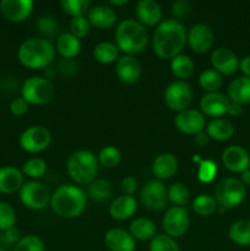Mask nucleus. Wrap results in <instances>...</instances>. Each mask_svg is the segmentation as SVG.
<instances>
[{
	"mask_svg": "<svg viewBox=\"0 0 250 251\" xmlns=\"http://www.w3.org/2000/svg\"><path fill=\"white\" fill-rule=\"evenodd\" d=\"M188 42V32L179 20L162 21L154 29L152 48L161 59H173L181 53Z\"/></svg>",
	"mask_w": 250,
	"mask_h": 251,
	"instance_id": "1",
	"label": "nucleus"
},
{
	"mask_svg": "<svg viewBox=\"0 0 250 251\" xmlns=\"http://www.w3.org/2000/svg\"><path fill=\"white\" fill-rule=\"evenodd\" d=\"M87 203V195L78 186L63 184L58 186L50 198V207L61 218H76L83 213Z\"/></svg>",
	"mask_w": 250,
	"mask_h": 251,
	"instance_id": "2",
	"label": "nucleus"
},
{
	"mask_svg": "<svg viewBox=\"0 0 250 251\" xmlns=\"http://www.w3.org/2000/svg\"><path fill=\"white\" fill-rule=\"evenodd\" d=\"M17 59L27 69L38 70L50 66L55 59V47L43 37H32L20 44Z\"/></svg>",
	"mask_w": 250,
	"mask_h": 251,
	"instance_id": "3",
	"label": "nucleus"
},
{
	"mask_svg": "<svg viewBox=\"0 0 250 251\" xmlns=\"http://www.w3.org/2000/svg\"><path fill=\"white\" fill-rule=\"evenodd\" d=\"M149 44V33L144 25L134 19L120 22L115 29V46L127 55L141 53Z\"/></svg>",
	"mask_w": 250,
	"mask_h": 251,
	"instance_id": "4",
	"label": "nucleus"
},
{
	"mask_svg": "<svg viewBox=\"0 0 250 251\" xmlns=\"http://www.w3.org/2000/svg\"><path fill=\"white\" fill-rule=\"evenodd\" d=\"M100 169L97 157L86 150H78L70 154L66 162V172L69 176L78 185H88L96 180Z\"/></svg>",
	"mask_w": 250,
	"mask_h": 251,
	"instance_id": "5",
	"label": "nucleus"
},
{
	"mask_svg": "<svg viewBox=\"0 0 250 251\" xmlns=\"http://www.w3.org/2000/svg\"><path fill=\"white\" fill-rule=\"evenodd\" d=\"M55 96V87L53 82L47 77L32 76L26 78L22 83L21 97L28 102V104L43 105L50 102Z\"/></svg>",
	"mask_w": 250,
	"mask_h": 251,
	"instance_id": "6",
	"label": "nucleus"
},
{
	"mask_svg": "<svg viewBox=\"0 0 250 251\" xmlns=\"http://www.w3.org/2000/svg\"><path fill=\"white\" fill-rule=\"evenodd\" d=\"M247 189L238 178H225L215 189V200L220 207L234 208L244 201Z\"/></svg>",
	"mask_w": 250,
	"mask_h": 251,
	"instance_id": "7",
	"label": "nucleus"
},
{
	"mask_svg": "<svg viewBox=\"0 0 250 251\" xmlns=\"http://www.w3.org/2000/svg\"><path fill=\"white\" fill-rule=\"evenodd\" d=\"M20 200L27 208L41 211L50 203V193L43 183L38 180H29L22 185L19 191Z\"/></svg>",
	"mask_w": 250,
	"mask_h": 251,
	"instance_id": "8",
	"label": "nucleus"
},
{
	"mask_svg": "<svg viewBox=\"0 0 250 251\" xmlns=\"http://www.w3.org/2000/svg\"><path fill=\"white\" fill-rule=\"evenodd\" d=\"M193 88L186 81L176 80L167 86L164 91V102L173 112H183L193 102Z\"/></svg>",
	"mask_w": 250,
	"mask_h": 251,
	"instance_id": "9",
	"label": "nucleus"
},
{
	"mask_svg": "<svg viewBox=\"0 0 250 251\" xmlns=\"http://www.w3.org/2000/svg\"><path fill=\"white\" fill-rule=\"evenodd\" d=\"M140 200L142 205L152 212H161L168 205L167 188L161 180H149L144 184L140 191Z\"/></svg>",
	"mask_w": 250,
	"mask_h": 251,
	"instance_id": "10",
	"label": "nucleus"
},
{
	"mask_svg": "<svg viewBox=\"0 0 250 251\" xmlns=\"http://www.w3.org/2000/svg\"><path fill=\"white\" fill-rule=\"evenodd\" d=\"M190 226V217L185 207L172 206L166 211L162 220L164 233L173 239H178L186 234Z\"/></svg>",
	"mask_w": 250,
	"mask_h": 251,
	"instance_id": "11",
	"label": "nucleus"
},
{
	"mask_svg": "<svg viewBox=\"0 0 250 251\" xmlns=\"http://www.w3.org/2000/svg\"><path fill=\"white\" fill-rule=\"evenodd\" d=\"M19 142L24 151L28 153H39L49 147L51 142V134L42 125H33L22 131Z\"/></svg>",
	"mask_w": 250,
	"mask_h": 251,
	"instance_id": "12",
	"label": "nucleus"
},
{
	"mask_svg": "<svg viewBox=\"0 0 250 251\" xmlns=\"http://www.w3.org/2000/svg\"><path fill=\"white\" fill-rule=\"evenodd\" d=\"M190 49L195 53H206L215 43V33L212 28L205 24H196L188 31V42Z\"/></svg>",
	"mask_w": 250,
	"mask_h": 251,
	"instance_id": "13",
	"label": "nucleus"
},
{
	"mask_svg": "<svg viewBox=\"0 0 250 251\" xmlns=\"http://www.w3.org/2000/svg\"><path fill=\"white\" fill-rule=\"evenodd\" d=\"M174 124L179 131L185 135H196L203 131L206 127L205 117L202 113L200 110L190 109V108L176 113L174 118Z\"/></svg>",
	"mask_w": 250,
	"mask_h": 251,
	"instance_id": "14",
	"label": "nucleus"
},
{
	"mask_svg": "<svg viewBox=\"0 0 250 251\" xmlns=\"http://www.w3.org/2000/svg\"><path fill=\"white\" fill-rule=\"evenodd\" d=\"M34 4L32 0H1L0 1V12L7 21L24 22L31 16Z\"/></svg>",
	"mask_w": 250,
	"mask_h": 251,
	"instance_id": "15",
	"label": "nucleus"
},
{
	"mask_svg": "<svg viewBox=\"0 0 250 251\" xmlns=\"http://www.w3.org/2000/svg\"><path fill=\"white\" fill-rule=\"evenodd\" d=\"M222 163L232 173H243L250 167V156L244 147L230 145L222 152Z\"/></svg>",
	"mask_w": 250,
	"mask_h": 251,
	"instance_id": "16",
	"label": "nucleus"
},
{
	"mask_svg": "<svg viewBox=\"0 0 250 251\" xmlns=\"http://www.w3.org/2000/svg\"><path fill=\"white\" fill-rule=\"evenodd\" d=\"M115 73L118 78L126 85L136 83L141 78L142 69L140 61L134 55H123L115 64Z\"/></svg>",
	"mask_w": 250,
	"mask_h": 251,
	"instance_id": "17",
	"label": "nucleus"
},
{
	"mask_svg": "<svg viewBox=\"0 0 250 251\" xmlns=\"http://www.w3.org/2000/svg\"><path fill=\"white\" fill-rule=\"evenodd\" d=\"M230 100L221 92L206 93L200 100V109L203 115L212 118H221L227 114Z\"/></svg>",
	"mask_w": 250,
	"mask_h": 251,
	"instance_id": "18",
	"label": "nucleus"
},
{
	"mask_svg": "<svg viewBox=\"0 0 250 251\" xmlns=\"http://www.w3.org/2000/svg\"><path fill=\"white\" fill-rule=\"evenodd\" d=\"M211 64L213 70L221 75H232L239 69V59L234 51L230 49L221 47L213 50L211 55Z\"/></svg>",
	"mask_w": 250,
	"mask_h": 251,
	"instance_id": "19",
	"label": "nucleus"
},
{
	"mask_svg": "<svg viewBox=\"0 0 250 251\" xmlns=\"http://www.w3.org/2000/svg\"><path fill=\"white\" fill-rule=\"evenodd\" d=\"M104 244L109 251H134L136 240L123 228H112L104 235Z\"/></svg>",
	"mask_w": 250,
	"mask_h": 251,
	"instance_id": "20",
	"label": "nucleus"
},
{
	"mask_svg": "<svg viewBox=\"0 0 250 251\" xmlns=\"http://www.w3.org/2000/svg\"><path fill=\"white\" fill-rule=\"evenodd\" d=\"M87 20L91 26L98 29L110 28L115 25L118 20V15L113 7L107 5H96L91 7L87 12Z\"/></svg>",
	"mask_w": 250,
	"mask_h": 251,
	"instance_id": "21",
	"label": "nucleus"
},
{
	"mask_svg": "<svg viewBox=\"0 0 250 251\" xmlns=\"http://www.w3.org/2000/svg\"><path fill=\"white\" fill-rule=\"evenodd\" d=\"M135 11L137 19L144 26H158L162 22V7L154 0H140Z\"/></svg>",
	"mask_w": 250,
	"mask_h": 251,
	"instance_id": "22",
	"label": "nucleus"
},
{
	"mask_svg": "<svg viewBox=\"0 0 250 251\" xmlns=\"http://www.w3.org/2000/svg\"><path fill=\"white\" fill-rule=\"evenodd\" d=\"M137 211V201L134 196L120 195L112 201L109 215L115 221H126Z\"/></svg>",
	"mask_w": 250,
	"mask_h": 251,
	"instance_id": "23",
	"label": "nucleus"
},
{
	"mask_svg": "<svg viewBox=\"0 0 250 251\" xmlns=\"http://www.w3.org/2000/svg\"><path fill=\"white\" fill-rule=\"evenodd\" d=\"M24 174L12 166L0 168V194H15L24 185Z\"/></svg>",
	"mask_w": 250,
	"mask_h": 251,
	"instance_id": "24",
	"label": "nucleus"
},
{
	"mask_svg": "<svg viewBox=\"0 0 250 251\" xmlns=\"http://www.w3.org/2000/svg\"><path fill=\"white\" fill-rule=\"evenodd\" d=\"M152 174L157 180H167L175 174L178 169V161L173 153H161L152 162Z\"/></svg>",
	"mask_w": 250,
	"mask_h": 251,
	"instance_id": "25",
	"label": "nucleus"
},
{
	"mask_svg": "<svg viewBox=\"0 0 250 251\" xmlns=\"http://www.w3.org/2000/svg\"><path fill=\"white\" fill-rule=\"evenodd\" d=\"M228 100L243 105L250 102V77L240 76L228 86Z\"/></svg>",
	"mask_w": 250,
	"mask_h": 251,
	"instance_id": "26",
	"label": "nucleus"
},
{
	"mask_svg": "<svg viewBox=\"0 0 250 251\" xmlns=\"http://www.w3.org/2000/svg\"><path fill=\"white\" fill-rule=\"evenodd\" d=\"M206 134L216 141H228L234 134V126L225 118H215L206 126Z\"/></svg>",
	"mask_w": 250,
	"mask_h": 251,
	"instance_id": "27",
	"label": "nucleus"
},
{
	"mask_svg": "<svg viewBox=\"0 0 250 251\" xmlns=\"http://www.w3.org/2000/svg\"><path fill=\"white\" fill-rule=\"evenodd\" d=\"M157 227L153 221L150 218L139 217L135 218L129 227V233L132 235L135 240L140 242H146V240H152L156 235Z\"/></svg>",
	"mask_w": 250,
	"mask_h": 251,
	"instance_id": "28",
	"label": "nucleus"
},
{
	"mask_svg": "<svg viewBox=\"0 0 250 251\" xmlns=\"http://www.w3.org/2000/svg\"><path fill=\"white\" fill-rule=\"evenodd\" d=\"M55 50L63 56V59H74L81 50L80 39L71 33H61L56 38Z\"/></svg>",
	"mask_w": 250,
	"mask_h": 251,
	"instance_id": "29",
	"label": "nucleus"
},
{
	"mask_svg": "<svg viewBox=\"0 0 250 251\" xmlns=\"http://www.w3.org/2000/svg\"><path fill=\"white\" fill-rule=\"evenodd\" d=\"M194 69H195V65H194L193 59L185 54H179L171 61L172 74L180 81L190 78L194 74Z\"/></svg>",
	"mask_w": 250,
	"mask_h": 251,
	"instance_id": "30",
	"label": "nucleus"
},
{
	"mask_svg": "<svg viewBox=\"0 0 250 251\" xmlns=\"http://www.w3.org/2000/svg\"><path fill=\"white\" fill-rule=\"evenodd\" d=\"M228 238L239 247H250V221L239 220L228 230Z\"/></svg>",
	"mask_w": 250,
	"mask_h": 251,
	"instance_id": "31",
	"label": "nucleus"
},
{
	"mask_svg": "<svg viewBox=\"0 0 250 251\" xmlns=\"http://www.w3.org/2000/svg\"><path fill=\"white\" fill-rule=\"evenodd\" d=\"M113 188L112 184L107 179H96L88 184L87 196L96 202H104L112 198Z\"/></svg>",
	"mask_w": 250,
	"mask_h": 251,
	"instance_id": "32",
	"label": "nucleus"
},
{
	"mask_svg": "<svg viewBox=\"0 0 250 251\" xmlns=\"http://www.w3.org/2000/svg\"><path fill=\"white\" fill-rule=\"evenodd\" d=\"M93 56L98 63L108 65L118 60L119 49L112 42H100L93 49Z\"/></svg>",
	"mask_w": 250,
	"mask_h": 251,
	"instance_id": "33",
	"label": "nucleus"
},
{
	"mask_svg": "<svg viewBox=\"0 0 250 251\" xmlns=\"http://www.w3.org/2000/svg\"><path fill=\"white\" fill-rule=\"evenodd\" d=\"M218 205L215 198L208 194H200L193 201V210L200 217H210L217 211Z\"/></svg>",
	"mask_w": 250,
	"mask_h": 251,
	"instance_id": "34",
	"label": "nucleus"
},
{
	"mask_svg": "<svg viewBox=\"0 0 250 251\" xmlns=\"http://www.w3.org/2000/svg\"><path fill=\"white\" fill-rule=\"evenodd\" d=\"M223 83V77L221 74H218L217 71L213 70V69H207V70L202 71L199 76V85L202 88L203 91H206L207 93L212 92H218V90L221 88Z\"/></svg>",
	"mask_w": 250,
	"mask_h": 251,
	"instance_id": "35",
	"label": "nucleus"
},
{
	"mask_svg": "<svg viewBox=\"0 0 250 251\" xmlns=\"http://www.w3.org/2000/svg\"><path fill=\"white\" fill-rule=\"evenodd\" d=\"M167 195H168V201L179 207H184L190 201V191H189L188 186L181 183L172 184L167 189Z\"/></svg>",
	"mask_w": 250,
	"mask_h": 251,
	"instance_id": "36",
	"label": "nucleus"
},
{
	"mask_svg": "<svg viewBox=\"0 0 250 251\" xmlns=\"http://www.w3.org/2000/svg\"><path fill=\"white\" fill-rule=\"evenodd\" d=\"M36 29L43 36V38H53L59 33V24L55 17L43 15L36 21Z\"/></svg>",
	"mask_w": 250,
	"mask_h": 251,
	"instance_id": "37",
	"label": "nucleus"
},
{
	"mask_svg": "<svg viewBox=\"0 0 250 251\" xmlns=\"http://www.w3.org/2000/svg\"><path fill=\"white\" fill-rule=\"evenodd\" d=\"M22 174L31 179H39L47 173V163L42 158H29L22 166Z\"/></svg>",
	"mask_w": 250,
	"mask_h": 251,
	"instance_id": "38",
	"label": "nucleus"
},
{
	"mask_svg": "<svg viewBox=\"0 0 250 251\" xmlns=\"http://www.w3.org/2000/svg\"><path fill=\"white\" fill-rule=\"evenodd\" d=\"M98 163L102 164L105 168H114L120 163L122 153L114 146H105L100 151L97 156Z\"/></svg>",
	"mask_w": 250,
	"mask_h": 251,
	"instance_id": "39",
	"label": "nucleus"
},
{
	"mask_svg": "<svg viewBox=\"0 0 250 251\" xmlns=\"http://www.w3.org/2000/svg\"><path fill=\"white\" fill-rule=\"evenodd\" d=\"M60 5L64 12L73 17L85 16L86 12L91 9V2L88 0H61Z\"/></svg>",
	"mask_w": 250,
	"mask_h": 251,
	"instance_id": "40",
	"label": "nucleus"
},
{
	"mask_svg": "<svg viewBox=\"0 0 250 251\" xmlns=\"http://www.w3.org/2000/svg\"><path fill=\"white\" fill-rule=\"evenodd\" d=\"M149 251H180L175 239L167 234L154 235L153 239L150 242Z\"/></svg>",
	"mask_w": 250,
	"mask_h": 251,
	"instance_id": "41",
	"label": "nucleus"
},
{
	"mask_svg": "<svg viewBox=\"0 0 250 251\" xmlns=\"http://www.w3.org/2000/svg\"><path fill=\"white\" fill-rule=\"evenodd\" d=\"M16 221L17 216L12 206L4 201H0V232L15 227Z\"/></svg>",
	"mask_w": 250,
	"mask_h": 251,
	"instance_id": "42",
	"label": "nucleus"
},
{
	"mask_svg": "<svg viewBox=\"0 0 250 251\" xmlns=\"http://www.w3.org/2000/svg\"><path fill=\"white\" fill-rule=\"evenodd\" d=\"M14 251H46V245L41 238L29 234L21 238V240L14 247Z\"/></svg>",
	"mask_w": 250,
	"mask_h": 251,
	"instance_id": "43",
	"label": "nucleus"
},
{
	"mask_svg": "<svg viewBox=\"0 0 250 251\" xmlns=\"http://www.w3.org/2000/svg\"><path fill=\"white\" fill-rule=\"evenodd\" d=\"M216 174H217V166L215 162L208 161V159L200 162L198 169V178L201 183H211L216 178Z\"/></svg>",
	"mask_w": 250,
	"mask_h": 251,
	"instance_id": "44",
	"label": "nucleus"
},
{
	"mask_svg": "<svg viewBox=\"0 0 250 251\" xmlns=\"http://www.w3.org/2000/svg\"><path fill=\"white\" fill-rule=\"evenodd\" d=\"M70 29L71 34H74L76 38L81 39L85 38V37L90 33L91 25L86 16L73 17V20H71L70 22Z\"/></svg>",
	"mask_w": 250,
	"mask_h": 251,
	"instance_id": "45",
	"label": "nucleus"
},
{
	"mask_svg": "<svg viewBox=\"0 0 250 251\" xmlns=\"http://www.w3.org/2000/svg\"><path fill=\"white\" fill-rule=\"evenodd\" d=\"M172 14L176 17V19H185L193 11V7L191 4L186 0H176L173 1L171 5Z\"/></svg>",
	"mask_w": 250,
	"mask_h": 251,
	"instance_id": "46",
	"label": "nucleus"
},
{
	"mask_svg": "<svg viewBox=\"0 0 250 251\" xmlns=\"http://www.w3.org/2000/svg\"><path fill=\"white\" fill-rule=\"evenodd\" d=\"M78 70V64L74 59H61L56 66V71L65 77H71Z\"/></svg>",
	"mask_w": 250,
	"mask_h": 251,
	"instance_id": "47",
	"label": "nucleus"
},
{
	"mask_svg": "<svg viewBox=\"0 0 250 251\" xmlns=\"http://www.w3.org/2000/svg\"><path fill=\"white\" fill-rule=\"evenodd\" d=\"M29 109V104L26 100L22 97H16L10 103V112L16 117H22L26 114Z\"/></svg>",
	"mask_w": 250,
	"mask_h": 251,
	"instance_id": "48",
	"label": "nucleus"
},
{
	"mask_svg": "<svg viewBox=\"0 0 250 251\" xmlns=\"http://www.w3.org/2000/svg\"><path fill=\"white\" fill-rule=\"evenodd\" d=\"M137 189V181L134 176H125L124 179L120 183V190L123 191V195H130L132 196V194L136 191Z\"/></svg>",
	"mask_w": 250,
	"mask_h": 251,
	"instance_id": "49",
	"label": "nucleus"
},
{
	"mask_svg": "<svg viewBox=\"0 0 250 251\" xmlns=\"http://www.w3.org/2000/svg\"><path fill=\"white\" fill-rule=\"evenodd\" d=\"M2 234H4V239L5 242H6V244H10V245H16L17 243L21 240V233H20V230L17 229L16 227H11L9 228V229L4 230L2 232Z\"/></svg>",
	"mask_w": 250,
	"mask_h": 251,
	"instance_id": "50",
	"label": "nucleus"
},
{
	"mask_svg": "<svg viewBox=\"0 0 250 251\" xmlns=\"http://www.w3.org/2000/svg\"><path fill=\"white\" fill-rule=\"evenodd\" d=\"M194 141H195V144L199 147H206L208 145V142H210V137H208V135L206 132L201 131L199 134L194 135Z\"/></svg>",
	"mask_w": 250,
	"mask_h": 251,
	"instance_id": "51",
	"label": "nucleus"
},
{
	"mask_svg": "<svg viewBox=\"0 0 250 251\" xmlns=\"http://www.w3.org/2000/svg\"><path fill=\"white\" fill-rule=\"evenodd\" d=\"M239 69L244 76L250 77V55L244 56L242 60H239Z\"/></svg>",
	"mask_w": 250,
	"mask_h": 251,
	"instance_id": "52",
	"label": "nucleus"
},
{
	"mask_svg": "<svg viewBox=\"0 0 250 251\" xmlns=\"http://www.w3.org/2000/svg\"><path fill=\"white\" fill-rule=\"evenodd\" d=\"M242 113H243L242 105L238 104V103H234V102L229 103V107H228L227 114L232 115V117H239Z\"/></svg>",
	"mask_w": 250,
	"mask_h": 251,
	"instance_id": "53",
	"label": "nucleus"
},
{
	"mask_svg": "<svg viewBox=\"0 0 250 251\" xmlns=\"http://www.w3.org/2000/svg\"><path fill=\"white\" fill-rule=\"evenodd\" d=\"M240 181H242L244 185H250V168H248L247 171L240 173Z\"/></svg>",
	"mask_w": 250,
	"mask_h": 251,
	"instance_id": "54",
	"label": "nucleus"
},
{
	"mask_svg": "<svg viewBox=\"0 0 250 251\" xmlns=\"http://www.w3.org/2000/svg\"><path fill=\"white\" fill-rule=\"evenodd\" d=\"M127 2V0H122V1H117V0H112L110 4L112 5H125Z\"/></svg>",
	"mask_w": 250,
	"mask_h": 251,
	"instance_id": "55",
	"label": "nucleus"
},
{
	"mask_svg": "<svg viewBox=\"0 0 250 251\" xmlns=\"http://www.w3.org/2000/svg\"><path fill=\"white\" fill-rule=\"evenodd\" d=\"M5 245H6V242H5L4 234H2V232H1L0 233V248H4Z\"/></svg>",
	"mask_w": 250,
	"mask_h": 251,
	"instance_id": "56",
	"label": "nucleus"
},
{
	"mask_svg": "<svg viewBox=\"0 0 250 251\" xmlns=\"http://www.w3.org/2000/svg\"><path fill=\"white\" fill-rule=\"evenodd\" d=\"M0 251H7V250L5 249V248H0Z\"/></svg>",
	"mask_w": 250,
	"mask_h": 251,
	"instance_id": "57",
	"label": "nucleus"
}]
</instances>
